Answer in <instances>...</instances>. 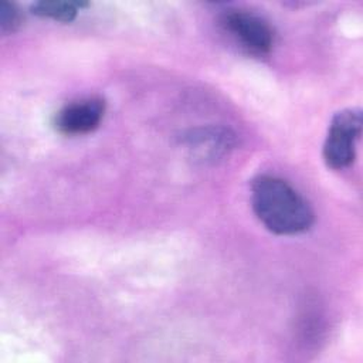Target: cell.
I'll list each match as a JSON object with an SVG mask.
<instances>
[{
  "instance_id": "3957f363",
  "label": "cell",
  "mask_w": 363,
  "mask_h": 363,
  "mask_svg": "<svg viewBox=\"0 0 363 363\" xmlns=\"http://www.w3.org/2000/svg\"><path fill=\"white\" fill-rule=\"evenodd\" d=\"M220 24L244 50L255 55L268 54L275 43L271 24L261 16L247 10H227L220 17Z\"/></svg>"
},
{
  "instance_id": "5b68a950",
  "label": "cell",
  "mask_w": 363,
  "mask_h": 363,
  "mask_svg": "<svg viewBox=\"0 0 363 363\" xmlns=\"http://www.w3.org/2000/svg\"><path fill=\"white\" fill-rule=\"evenodd\" d=\"M190 155L200 162H216L225 156L234 146V133L225 128L208 126L190 130L184 138Z\"/></svg>"
},
{
  "instance_id": "277c9868",
  "label": "cell",
  "mask_w": 363,
  "mask_h": 363,
  "mask_svg": "<svg viewBox=\"0 0 363 363\" xmlns=\"http://www.w3.org/2000/svg\"><path fill=\"white\" fill-rule=\"evenodd\" d=\"M105 115V101L89 96L64 105L52 119L55 130L65 136H81L94 132Z\"/></svg>"
},
{
  "instance_id": "7a4b0ae2",
  "label": "cell",
  "mask_w": 363,
  "mask_h": 363,
  "mask_svg": "<svg viewBox=\"0 0 363 363\" xmlns=\"http://www.w3.org/2000/svg\"><path fill=\"white\" fill-rule=\"evenodd\" d=\"M362 126V111L357 108H347L335 113L323 143V160L328 167L342 170L353 163Z\"/></svg>"
},
{
  "instance_id": "8992f818",
  "label": "cell",
  "mask_w": 363,
  "mask_h": 363,
  "mask_svg": "<svg viewBox=\"0 0 363 363\" xmlns=\"http://www.w3.org/2000/svg\"><path fill=\"white\" fill-rule=\"evenodd\" d=\"M86 6L88 3L84 1L43 0L31 6V13L43 18H51L60 23H69L77 17L78 11Z\"/></svg>"
},
{
  "instance_id": "6da1fadb",
  "label": "cell",
  "mask_w": 363,
  "mask_h": 363,
  "mask_svg": "<svg viewBox=\"0 0 363 363\" xmlns=\"http://www.w3.org/2000/svg\"><path fill=\"white\" fill-rule=\"evenodd\" d=\"M251 206L267 230L278 235L305 233L313 224V210L288 182L259 174L251 183Z\"/></svg>"
},
{
  "instance_id": "52a82bcc",
  "label": "cell",
  "mask_w": 363,
  "mask_h": 363,
  "mask_svg": "<svg viewBox=\"0 0 363 363\" xmlns=\"http://www.w3.org/2000/svg\"><path fill=\"white\" fill-rule=\"evenodd\" d=\"M21 26V13L16 4L9 1L0 3V30L4 34L14 33Z\"/></svg>"
}]
</instances>
